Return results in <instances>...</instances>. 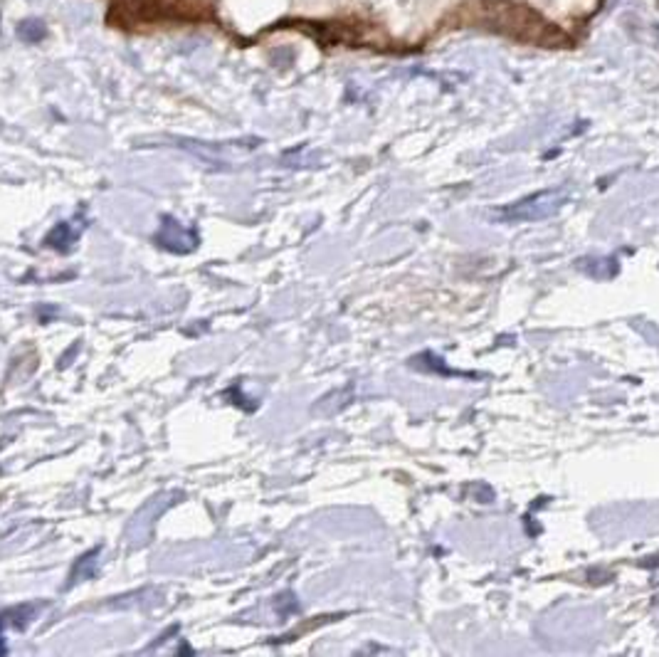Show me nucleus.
<instances>
[{"mask_svg": "<svg viewBox=\"0 0 659 657\" xmlns=\"http://www.w3.org/2000/svg\"><path fill=\"white\" fill-rule=\"evenodd\" d=\"M18 38L23 40V43H30V45L43 43V40L48 38V25L38 18H25L18 23Z\"/></svg>", "mask_w": 659, "mask_h": 657, "instance_id": "f257e3e1", "label": "nucleus"}]
</instances>
